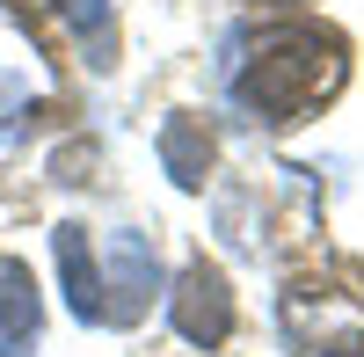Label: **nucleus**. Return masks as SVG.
<instances>
[{"mask_svg":"<svg viewBox=\"0 0 364 357\" xmlns=\"http://www.w3.org/2000/svg\"><path fill=\"white\" fill-rule=\"evenodd\" d=\"M336 87H343V37H328L314 22H291V29H269L255 44L248 73L233 80V95L255 117H269V124H299Z\"/></svg>","mask_w":364,"mask_h":357,"instance_id":"nucleus-1","label":"nucleus"},{"mask_svg":"<svg viewBox=\"0 0 364 357\" xmlns=\"http://www.w3.org/2000/svg\"><path fill=\"white\" fill-rule=\"evenodd\" d=\"M168 314H175V336L197 343V350H219L233 336V284L219 262H190L168 292Z\"/></svg>","mask_w":364,"mask_h":357,"instance_id":"nucleus-2","label":"nucleus"},{"mask_svg":"<svg viewBox=\"0 0 364 357\" xmlns=\"http://www.w3.org/2000/svg\"><path fill=\"white\" fill-rule=\"evenodd\" d=\"M161 292V262H154V241L146 233H117V248H109V277H102V321H139L146 299Z\"/></svg>","mask_w":364,"mask_h":357,"instance_id":"nucleus-3","label":"nucleus"},{"mask_svg":"<svg viewBox=\"0 0 364 357\" xmlns=\"http://www.w3.org/2000/svg\"><path fill=\"white\" fill-rule=\"evenodd\" d=\"M44 336V299H37V277L29 262H0V357H37Z\"/></svg>","mask_w":364,"mask_h":357,"instance_id":"nucleus-4","label":"nucleus"},{"mask_svg":"<svg viewBox=\"0 0 364 357\" xmlns=\"http://www.w3.org/2000/svg\"><path fill=\"white\" fill-rule=\"evenodd\" d=\"M51 248H58V270H66L73 314L80 321H102V262H95V248H87V226H58Z\"/></svg>","mask_w":364,"mask_h":357,"instance_id":"nucleus-5","label":"nucleus"},{"mask_svg":"<svg viewBox=\"0 0 364 357\" xmlns=\"http://www.w3.org/2000/svg\"><path fill=\"white\" fill-rule=\"evenodd\" d=\"M161 161L182 190H204V175H211V132L197 124V117H168L161 124Z\"/></svg>","mask_w":364,"mask_h":357,"instance_id":"nucleus-6","label":"nucleus"},{"mask_svg":"<svg viewBox=\"0 0 364 357\" xmlns=\"http://www.w3.org/2000/svg\"><path fill=\"white\" fill-rule=\"evenodd\" d=\"M58 15H66L80 37H95V66H109V0H58Z\"/></svg>","mask_w":364,"mask_h":357,"instance_id":"nucleus-7","label":"nucleus"},{"mask_svg":"<svg viewBox=\"0 0 364 357\" xmlns=\"http://www.w3.org/2000/svg\"><path fill=\"white\" fill-rule=\"evenodd\" d=\"M15 110H22V80H15V73H0V139L15 132Z\"/></svg>","mask_w":364,"mask_h":357,"instance_id":"nucleus-8","label":"nucleus"},{"mask_svg":"<svg viewBox=\"0 0 364 357\" xmlns=\"http://www.w3.org/2000/svg\"><path fill=\"white\" fill-rule=\"evenodd\" d=\"M321 357H364V343H336V350H321Z\"/></svg>","mask_w":364,"mask_h":357,"instance_id":"nucleus-9","label":"nucleus"}]
</instances>
